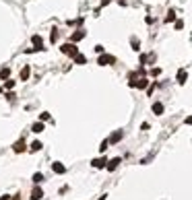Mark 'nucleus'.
Wrapping results in <instances>:
<instances>
[{
  "label": "nucleus",
  "instance_id": "a211bd4d",
  "mask_svg": "<svg viewBox=\"0 0 192 200\" xmlns=\"http://www.w3.org/2000/svg\"><path fill=\"white\" fill-rule=\"evenodd\" d=\"M29 149H31V151H33V153H37V151H39V149H41V142H31V147H29Z\"/></svg>",
  "mask_w": 192,
  "mask_h": 200
},
{
  "label": "nucleus",
  "instance_id": "2eb2a0df",
  "mask_svg": "<svg viewBox=\"0 0 192 200\" xmlns=\"http://www.w3.org/2000/svg\"><path fill=\"white\" fill-rule=\"evenodd\" d=\"M72 58H74V62H77V64H85V62H87V58H85L83 54H77V56H72Z\"/></svg>",
  "mask_w": 192,
  "mask_h": 200
},
{
  "label": "nucleus",
  "instance_id": "f8f14e48",
  "mask_svg": "<svg viewBox=\"0 0 192 200\" xmlns=\"http://www.w3.org/2000/svg\"><path fill=\"white\" fill-rule=\"evenodd\" d=\"M83 37H85V31H74V33H72V44H74V41H81Z\"/></svg>",
  "mask_w": 192,
  "mask_h": 200
},
{
  "label": "nucleus",
  "instance_id": "412c9836",
  "mask_svg": "<svg viewBox=\"0 0 192 200\" xmlns=\"http://www.w3.org/2000/svg\"><path fill=\"white\" fill-rule=\"evenodd\" d=\"M108 144H110V142H108V140H103V142H101V147H99V151H101V153H103V151H105V149H108Z\"/></svg>",
  "mask_w": 192,
  "mask_h": 200
},
{
  "label": "nucleus",
  "instance_id": "39448f33",
  "mask_svg": "<svg viewBox=\"0 0 192 200\" xmlns=\"http://www.w3.org/2000/svg\"><path fill=\"white\" fill-rule=\"evenodd\" d=\"M25 149H27L25 140H17V142H15V147H12V151H15V153H23Z\"/></svg>",
  "mask_w": 192,
  "mask_h": 200
},
{
  "label": "nucleus",
  "instance_id": "6e6552de",
  "mask_svg": "<svg viewBox=\"0 0 192 200\" xmlns=\"http://www.w3.org/2000/svg\"><path fill=\"white\" fill-rule=\"evenodd\" d=\"M52 169H54V173H64V171H66V167H64L62 163H54Z\"/></svg>",
  "mask_w": 192,
  "mask_h": 200
},
{
  "label": "nucleus",
  "instance_id": "f3484780",
  "mask_svg": "<svg viewBox=\"0 0 192 200\" xmlns=\"http://www.w3.org/2000/svg\"><path fill=\"white\" fill-rule=\"evenodd\" d=\"M8 76H11V70H8V68H2V70H0V79H4V81H6Z\"/></svg>",
  "mask_w": 192,
  "mask_h": 200
},
{
  "label": "nucleus",
  "instance_id": "393cba45",
  "mask_svg": "<svg viewBox=\"0 0 192 200\" xmlns=\"http://www.w3.org/2000/svg\"><path fill=\"white\" fill-rule=\"evenodd\" d=\"M8 200H19V196H12V198H8Z\"/></svg>",
  "mask_w": 192,
  "mask_h": 200
},
{
  "label": "nucleus",
  "instance_id": "f03ea898",
  "mask_svg": "<svg viewBox=\"0 0 192 200\" xmlns=\"http://www.w3.org/2000/svg\"><path fill=\"white\" fill-rule=\"evenodd\" d=\"M114 62H116V58L110 56V54H101V56L97 58V64H101V66H108V64H114Z\"/></svg>",
  "mask_w": 192,
  "mask_h": 200
},
{
  "label": "nucleus",
  "instance_id": "6ab92c4d",
  "mask_svg": "<svg viewBox=\"0 0 192 200\" xmlns=\"http://www.w3.org/2000/svg\"><path fill=\"white\" fill-rule=\"evenodd\" d=\"M174 19H176V12H174V11H170V12H167V17H165V21L170 23V21H174Z\"/></svg>",
  "mask_w": 192,
  "mask_h": 200
},
{
  "label": "nucleus",
  "instance_id": "aec40b11",
  "mask_svg": "<svg viewBox=\"0 0 192 200\" xmlns=\"http://www.w3.org/2000/svg\"><path fill=\"white\" fill-rule=\"evenodd\" d=\"M41 179H44V176H41V173H35V176H33V182H35V184H39Z\"/></svg>",
  "mask_w": 192,
  "mask_h": 200
},
{
  "label": "nucleus",
  "instance_id": "20e7f679",
  "mask_svg": "<svg viewBox=\"0 0 192 200\" xmlns=\"http://www.w3.org/2000/svg\"><path fill=\"white\" fill-rule=\"evenodd\" d=\"M105 163H108V161H105L103 157H99V159H93V161H91V165H93L95 169H103V167H105Z\"/></svg>",
  "mask_w": 192,
  "mask_h": 200
},
{
  "label": "nucleus",
  "instance_id": "0eeeda50",
  "mask_svg": "<svg viewBox=\"0 0 192 200\" xmlns=\"http://www.w3.org/2000/svg\"><path fill=\"white\" fill-rule=\"evenodd\" d=\"M41 196H44L41 188H33V190H31V200H39Z\"/></svg>",
  "mask_w": 192,
  "mask_h": 200
},
{
  "label": "nucleus",
  "instance_id": "4be33fe9",
  "mask_svg": "<svg viewBox=\"0 0 192 200\" xmlns=\"http://www.w3.org/2000/svg\"><path fill=\"white\" fill-rule=\"evenodd\" d=\"M4 87H6V89H12V87H15V81H6V85H4Z\"/></svg>",
  "mask_w": 192,
  "mask_h": 200
},
{
  "label": "nucleus",
  "instance_id": "7ed1b4c3",
  "mask_svg": "<svg viewBox=\"0 0 192 200\" xmlns=\"http://www.w3.org/2000/svg\"><path fill=\"white\" fill-rule=\"evenodd\" d=\"M147 85H149V79L147 76H138L134 81V87L136 89H147Z\"/></svg>",
  "mask_w": 192,
  "mask_h": 200
},
{
  "label": "nucleus",
  "instance_id": "dca6fc26",
  "mask_svg": "<svg viewBox=\"0 0 192 200\" xmlns=\"http://www.w3.org/2000/svg\"><path fill=\"white\" fill-rule=\"evenodd\" d=\"M178 82H180V85H184V82H186V70H180V72H178Z\"/></svg>",
  "mask_w": 192,
  "mask_h": 200
},
{
  "label": "nucleus",
  "instance_id": "ddd939ff",
  "mask_svg": "<svg viewBox=\"0 0 192 200\" xmlns=\"http://www.w3.org/2000/svg\"><path fill=\"white\" fill-rule=\"evenodd\" d=\"M153 114L161 116V114H163V103H153Z\"/></svg>",
  "mask_w": 192,
  "mask_h": 200
},
{
  "label": "nucleus",
  "instance_id": "5701e85b",
  "mask_svg": "<svg viewBox=\"0 0 192 200\" xmlns=\"http://www.w3.org/2000/svg\"><path fill=\"white\" fill-rule=\"evenodd\" d=\"M39 118H41V122H45V120H50V114H41Z\"/></svg>",
  "mask_w": 192,
  "mask_h": 200
},
{
  "label": "nucleus",
  "instance_id": "423d86ee",
  "mask_svg": "<svg viewBox=\"0 0 192 200\" xmlns=\"http://www.w3.org/2000/svg\"><path fill=\"white\" fill-rule=\"evenodd\" d=\"M118 165H120V157H116V159H112V161H108V163H105V167H108L110 171H114Z\"/></svg>",
  "mask_w": 192,
  "mask_h": 200
},
{
  "label": "nucleus",
  "instance_id": "1a4fd4ad",
  "mask_svg": "<svg viewBox=\"0 0 192 200\" xmlns=\"http://www.w3.org/2000/svg\"><path fill=\"white\" fill-rule=\"evenodd\" d=\"M31 41H33L35 50H41V44H44V41H41V37H39V35H33V37H31Z\"/></svg>",
  "mask_w": 192,
  "mask_h": 200
},
{
  "label": "nucleus",
  "instance_id": "9d476101",
  "mask_svg": "<svg viewBox=\"0 0 192 200\" xmlns=\"http://www.w3.org/2000/svg\"><path fill=\"white\" fill-rule=\"evenodd\" d=\"M29 72H31L29 66H23L21 68V81H27V79H29Z\"/></svg>",
  "mask_w": 192,
  "mask_h": 200
},
{
  "label": "nucleus",
  "instance_id": "9b49d317",
  "mask_svg": "<svg viewBox=\"0 0 192 200\" xmlns=\"http://www.w3.org/2000/svg\"><path fill=\"white\" fill-rule=\"evenodd\" d=\"M31 132H35V134H39V132H44V124H41V122H37V124H33V126H31Z\"/></svg>",
  "mask_w": 192,
  "mask_h": 200
},
{
  "label": "nucleus",
  "instance_id": "4468645a",
  "mask_svg": "<svg viewBox=\"0 0 192 200\" xmlns=\"http://www.w3.org/2000/svg\"><path fill=\"white\" fill-rule=\"evenodd\" d=\"M120 138H122V132H114L112 136L108 138V142H118V140H120Z\"/></svg>",
  "mask_w": 192,
  "mask_h": 200
},
{
  "label": "nucleus",
  "instance_id": "b1692460",
  "mask_svg": "<svg viewBox=\"0 0 192 200\" xmlns=\"http://www.w3.org/2000/svg\"><path fill=\"white\" fill-rule=\"evenodd\" d=\"M186 124H192V116H190V118H186Z\"/></svg>",
  "mask_w": 192,
  "mask_h": 200
},
{
  "label": "nucleus",
  "instance_id": "f257e3e1",
  "mask_svg": "<svg viewBox=\"0 0 192 200\" xmlns=\"http://www.w3.org/2000/svg\"><path fill=\"white\" fill-rule=\"evenodd\" d=\"M62 54H66V56H77L79 54V47L74 46V44H62Z\"/></svg>",
  "mask_w": 192,
  "mask_h": 200
}]
</instances>
